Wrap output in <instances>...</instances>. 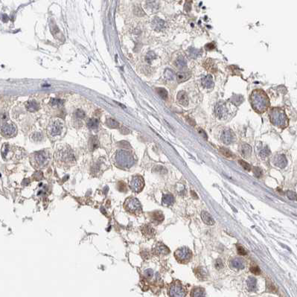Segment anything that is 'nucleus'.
<instances>
[{
	"instance_id": "obj_11",
	"label": "nucleus",
	"mask_w": 297,
	"mask_h": 297,
	"mask_svg": "<svg viewBox=\"0 0 297 297\" xmlns=\"http://www.w3.org/2000/svg\"><path fill=\"white\" fill-rule=\"evenodd\" d=\"M63 130V123L59 120H55L49 124L48 132L51 136H56L60 134Z\"/></svg>"
},
{
	"instance_id": "obj_12",
	"label": "nucleus",
	"mask_w": 297,
	"mask_h": 297,
	"mask_svg": "<svg viewBox=\"0 0 297 297\" xmlns=\"http://www.w3.org/2000/svg\"><path fill=\"white\" fill-rule=\"evenodd\" d=\"M235 135L229 129H225L221 134V140L226 145H229L234 141Z\"/></svg>"
},
{
	"instance_id": "obj_17",
	"label": "nucleus",
	"mask_w": 297,
	"mask_h": 297,
	"mask_svg": "<svg viewBox=\"0 0 297 297\" xmlns=\"http://www.w3.org/2000/svg\"><path fill=\"white\" fill-rule=\"evenodd\" d=\"M152 26L156 31L163 30L165 28V23L159 17H156L152 21Z\"/></svg>"
},
{
	"instance_id": "obj_42",
	"label": "nucleus",
	"mask_w": 297,
	"mask_h": 297,
	"mask_svg": "<svg viewBox=\"0 0 297 297\" xmlns=\"http://www.w3.org/2000/svg\"><path fill=\"white\" fill-rule=\"evenodd\" d=\"M238 162H239V164H240L241 165L244 169L247 170V171H250V170H251V165H250L249 163H247V162H244V160H239Z\"/></svg>"
},
{
	"instance_id": "obj_13",
	"label": "nucleus",
	"mask_w": 297,
	"mask_h": 297,
	"mask_svg": "<svg viewBox=\"0 0 297 297\" xmlns=\"http://www.w3.org/2000/svg\"><path fill=\"white\" fill-rule=\"evenodd\" d=\"M153 251L155 255H165L169 254L170 252L169 249L165 244H162V243H157L154 246V247L153 249Z\"/></svg>"
},
{
	"instance_id": "obj_16",
	"label": "nucleus",
	"mask_w": 297,
	"mask_h": 297,
	"mask_svg": "<svg viewBox=\"0 0 297 297\" xmlns=\"http://www.w3.org/2000/svg\"><path fill=\"white\" fill-rule=\"evenodd\" d=\"M215 115L217 118H223L226 115V108H225V106L222 103H218L216 105L215 109Z\"/></svg>"
},
{
	"instance_id": "obj_7",
	"label": "nucleus",
	"mask_w": 297,
	"mask_h": 297,
	"mask_svg": "<svg viewBox=\"0 0 297 297\" xmlns=\"http://www.w3.org/2000/svg\"><path fill=\"white\" fill-rule=\"evenodd\" d=\"M191 252L186 247H182L177 249L174 252V257L177 259V261L181 264H186L189 262L191 258Z\"/></svg>"
},
{
	"instance_id": "obj_32",
	"label": "nucleus",
	"mask_w": 297,
	"mask_h": 297,
	"mask_svg": "<svg viewBox=\"0 0 297 297\" xmlns=\"http://www.w3.org/2000/svg\"><path fill=\"white\" fill-rule=\"evenodd\" d=\"M63 104H64V101L58 98H52L50 101V105H52L54 107H61Z\"/></svg>"
},
{
	"instance_id": "obj_10",
	"label": "nucleus",
	"mask_w": 297,
	"mask_h": 297,
	"mask_svg": "<svg viewBox=\"0 0 297 297\" xmlns=\"http://www.w3.org/2000/svg\"><path fill=\"white\" fill-rule=\"evenodd\" d=\"M0 134L4 137H13L17 134V128L14 124L5 123L0 128Z\"/></svg>"
},
{
	"instance_id": "obj_39",
	"label": "nucleus",
	"mask_w": 297,
	"mask_h": 297,
	"mask_svg": "<svg viewBox=\"0 0 297 297\" xmlns=\"http://www.w3.org/2000/svg\"><path fill=\"white\" fill-rule=\"evenodd\" d=\"M164 74H165V78L167 79V80H173V78H174V73L173 72V71H171V69H166L165 71V73H164Z\"/></svg>"
},
{
	"instance_id": "obj_53",
	"label": "nucleus",
	"mask_w": 297,
	"mask_h": 297,
	"mask_svg": "<svg viewBox=\"0 0 297 297\" xmlns=\"http://www.w3.org/2000/svg\"><path fill=\"white\" fill-rule=\"evenodd\" d=\"M267 288H268V290L269 291H272V292H274V290H275V286H273L272 284V283H270V284L267 285Z\"/></svg>"
},
{
	"instance_id": "obj_49",
	"label": "nucleus",
	"mask_w": 297,
	"mask_h": 297,
	"mask_svg": "<svg viewBox=\"0 0 297 297\" xmlns=\"http://www.w3.org/2000/svg\"><path fill=\"white\" fill-rule=\"evenodd\" d=\"M42 138H43V136L41 135L40 134H39V133H36V134H35L34 135L32 136V139L34 140V141H36V142L40 141V140L42 139Z\"/></svg>"
},
{
	"instance_id": "obj_24",
	"label": "nucleus",
	"mask_w": 297,
	"mask_h": 297,
	"mask_svg": "<svg viewBox=\"0 0 297 297\" xmlns=\"http://www.w3.org/2000/svg\"><path fill=\"white\" fill-rule=\"evenodd\" d=\"M191 297H206V293H205V290H204L203 288L197 287V288H193V290H191Z\"/></svg>"
},
{
	"instance_id": "obj_25",
	"label": "nucleus",
	"mask_w": 297,
	"mask_h": 297,
	"mask_svg": "<svg viewBox=\"0 0 297 297\" xmlns=\"http://www.w3.org/2000/svg\"><path fill=\"white\" fill-rule=\"evenodd\" d=\"M204 67L211 72H215L217 71V66H216L215 63L211 59L206 60V62L204 63Z\"/></svg>"
},
{
	"instance_id": "obj_30",
	"label": "nucleus",
	"mask_w": 297,
	"mask_h": 297,
	"mask_svg": "<svg viewBox=\"0 0 297 297\" xmlns=\"http://www.w3.org/2000/svg\"><path fill=\"white\" fill-rule=\"evenodd\" d=\"M191 77V74L188 72H178L177 74V81L179 83H182V82H184L185 80H187L188 79H189V78Z\"/></svg>"
},
{
	"instance_id": "obj_40",
	"label": "nucleus",
	"mask_w": 297,
	"mask_h": 297,
	"mask_svg": "<svg viewBox=\"0 0 297 297\" xmlns=\"http://www.w3.org/2000/svg\"><path fill=\"white\" fill-rule=\"evenodd\" d=\"M90 145L92 149H95L98 145V141L96 136H92L90 139Z\"/></svg>"
},
{
	"instance_id": "obj_54",
	"label": "nucleus",
	"mask_w": 297,
	"mask_h": 297,
	"mask_svg": "<svg viewBox=\"0 0 297 297\" xmlns=\"http://www.w3.org/2000/svg\"><path fill=\"white\" fill-rule=\"evenodd\" d=\"M199 133H200V134H201V135H202V136L203 135V137L205 138V139H207V135H206V133H205V131H204L203 130L199 129Z\"/></svg>"
},
{
	"instance_id": "obj_29",
	"label": "nucleus",
	"mask_w": 297,
	"mask_h": 297,
	"mask_svg": "<svg viewBox=\"0 0 297 297\" xmlns=\"http://www.w3.org/2000/svg\"><path fill=\"white\" fill-rule=\"evenodd\" d=\"M175 63L177 68L181 69V70L185 69L187 66L186 60H185V58L183 57H182V56H179V57H177V59L176 60Z\"/></svg>"
},
{
	"instance_id": "obj_20",
	"label": "nucleus",
	"mask_w": 297,
	"mask_h": 297,
	"mask_svg": "<svg viewBox=\"0 0 297 297\" xmlns=\"http://www.w3.org/2000/svg\"><path fill=\"white\" fill-rule=\"evenodd\" d=\"M202 85L206 89H211L214 87V81L213 78L211 74H208L207 76L203 78L202 80Z\"/></svg>"
},
{
	"instance_id": "obj_22",
	"label": "nucleus",
	"mask_w": 297,
	"mask_h": 297,
	"mask_svg": "<svg viewBox=\"0 0 297 297\" xmlns=\"http://www.w3.org/2000/svg\"><path fill=\"white\" fill-rule=\"evenodd\" d=\"M25 107L29 112H34L37 111L40 109V105L35 101H29L25 104Z\"/></svg>"
},
{
	"instance_id": "obj_27",
	"label": "nucleus",
	"mask_w": 297,
	"mask_h": 297,
	"mask_svg": "<svg viewBox=\"0 0 297 297\" xmlns=\"http://www.w3.org/2000/svg\"><path fill=\"white\" fill-rule=\"evenodd\" d=\"M173 202H174V198H173V195L170 194H164L162 200V203L164 206H171L173 203Z\"/></svg>"
},
{
	"instance_id": "obj_14",
	"label": "nucleus",
	"mask_w": 297,
	"mask_h": 297,
	"mask_svg": "<svg viewBox=\"0 0 297 297\" xmlns=\"http://www.w3.org/2000/svg\"><path fill=\"white\" fill-rule=\"evenodd\" d=\"M230 267L236 270H242L245 267L244 261L241 258H235L230 261Z\"/></svg>"
},
{
	"instance_id": "obj_31",
	"label": "nucleus",
	"mask_w": 297,
	"mask_h": 297,
	"mask_svg": "<svg viewBox=\"0 0 297 297\" xmlns=\"http://www.w3.org/2000/svg\"><path fill=\"white\" fill-rule=\"evenodd\" d=\"M87 126L88 128L92 130H95L98 128L99 125V121L97 118H90L87 121Z\"/></svg>"
},
{
	"instance_id": "obj_46",
	"label": "nucleus",
	"mask_w": 297,
	"mask_h": 297,
	"mask_svg": "<svg viewBox=\"0 0 297 297\" xmlns=\"http://www.w3.org/2000/svg\"><path fill=\"white\" fill-rule=\"evenodd\" d=\"M86 115H85V112L84 111L80 110H78L75 112V117L78 118H85Z\"/></svg>"
},
{
	"instance_id": "obj_36",
	"label": "nucleus",
	"mask_w": 297,
	"mask_h": 297,
	"mask_svg": "<svg viewBox=\"0 0 297 297\" xmlns=\"http://www.w3.org/2000/svg\"><path fill=\"white\" fill-rule=\"evenodd\" d=\"M9 116L8 114L5 112H0V125H3L8 120Z\"/></svg>"
},
{
	"instance_id": "obj_38",
	"label": "nucleus",
	"mask_w": 297,
	"mask_h": 297,
	"mask_svg": "<svg viewBox=\"0 0 297 297\" xmlns=\"http://www.w3.org/2000/svg\"><path fill=\"white\" fill-rule=\"evenodd\" d=\"M270 154V149L268 148V147H265L264 148H263L260 153H259V156H261V158H266L267 156H268Z\"/></svg>"
},
{
	"instance_id": "obj_44",
	"label": "nucleus",
	"mask_w": 297,
	"mask_h": 297,
	"mask_svg": "<svg viewBox=\"0 0 297 297\" xmlns=\"http://www.w3.org/2000/svg\"><path fill=\"white\" fill-rule=\"evenodd\" d=\"M287 196L290 200H296V194L293 191H287Z\"/></svg>"
},
{
	"instance_id": "obj_18",
	"label": "nucleus",
	"mask_w": 297,
	"mask_h": 297,
	"mask_svg": "<svg viewBox=\"0 0 297 297\" xmlns=\"http://www.w3.org/2000/svg\"><path fill=\"white\" fill-rule=\"evenodd\" d=\"M142 234L145 235L147 238H153V237L155 235V230L153 229L152 227H151L150 225H145L144 227H142Z\"/></svg>"
},
{
	"instance_id": "obj_6",
	"label": "nucleus",
	"mask_w": 297,
	"mask_h": 297,
	"mask_svg": "<svg viewBox=\"0 0 297 297\" xmlns=\"http://www.w3.org/2000/svg\"><path fill=\"white\" fill-rule=\"evenodd\" d=\"M270 118L272 123L279 128H285L288 120L284 112L279 108H272L270 112Z\"/></svg>"
},
{
	"instance_id": "obj_50",
	"label": "nucleus",
	"mask_w": 297,
	"mask_h": 297,
	"mask_svg": "<svg viewBox=\"0 0 297 297\" xmlns=\"http://www.w3.org/2000/svg\"><path fill=\"white\" fill-rule=\"evenodd\" d=\"M145 275H146L148 278H151L153 276V272L152 270H151V269H148V270H147L146 271H145Z\"/></svg>"
},
{
	"instance_id": "obj_8",
	"label": "nucleus",
	"mask_w": 297,
	"mask_h": 297,
	"mask_svg": "<svg viewBox=\"0 0 297 297\" xmlns=\"http://www.w3.org/2000/svg\"><path fill=\"white\" fill-rule=\"evenodd\" d=\"M168 295L170 297H185L186 293L181 282L174 281L168 288Z\"/></svg>"
},
{
	"instance_id": "obj_2",
	"label": "nucleus",
	"mask_w": 297,
	"mask_h": 297,
	"mask_svg": "<svg viewBox=\"0 0 297 297\" xmlns=\"http://www.w3.org/2000/svg\"><path fill=\"white\" fill-rule=\"evenodd\" d=\"M250 101L254 110L260 113L267 110L269 106L268 98L261 90H255L252 93Z\"/></svg>"
},
{
	"instance_id": "obj_4",
	"label": "nucleus",
	"mask_w": 297,
	"mask_h": 297,
	"mask_svg": "<svg viewBox=\"0 0 297 297\" xmlns=\"http://www.w3.org/2000/svg\"><path fill=\"white\" fill-rule=\"evenodd\" d=\"M115 162L121 168H130L134 165L135 160L130 152L124 150L118 151L115 156Z\"/></svg>"
},
{
	"instance_id": "obj_34",
	"label": "nucleus",
	"mask_w": 297,
	"mask_h": 297,
	"mask_svg": "<svg viewBox=\"0 0 297 297\" xmlns=\"http://www.w3.org/2000/svg\"><path fill=\"white\" fill-rule=\"evenodd\" d=\"M196 271V276H197V277L199 278H203L205 276H207V272H206V270L203 267H199V268L195 270Z\"/></svg>"
},
{
	"instance_id": "obj_5",
	"label": "nucleus",
	"mask_w": 297,
	"mask_h": 297,
	"mask_svg": "<svg viewBox=\"0 0 297 297\" xmlns=\"http://www.w3.org/2000/svg\"><path fill=\"white\" fill-rule=\"evenodd\" d=\"M123 207L128 213L132 215L139 216L142 213V207L141 203L137 198L134 197H129L124 200Z\"/></svg>"
},
{
	"instance_id": "obj_37",
	"label": "nucleus",
	"mask_w": 297,
	"mask_h": 297,
	"mask_svg": "<svg viewBox=\"0 0 297 297\" xmlns=\"http://www.w3.org/2000/svg\"><path fill=\"white\" fill-rule=\"evenodd\" d=\"M220 152L222 153V155H223L226 157H228V158H230V157H233V153L231 152L229 149L225 148H220Z\"/></svg>"
},
{
	"instance_id": "obj_47",
	"label": "nucleus",
	"mask_w": 297,
	"mask_h": 297,
	"mask_svg": "<svg viewBox=\"0 0 297 297\" xmlns=\"http://www.w3.org/2000/svg\"><path fill=\"white\" fill-rule=\"evenodd\" d=\"M237 249H238V253L241 255H247V251L244 250V248L242 247L241 246H240L239 244L237 245Z\"/></svg>"
},
{
	"instance_id": "obj_19",
	"label": "nucleus",
	"mask_w": 297,
	"mask_h": 297,
	"mask_svg": "<svg viewBox=\"0 0 297 297\" xmlns=\"http://www.w3.org/2000/svg\"><path fill=\"white\" fill-rule=\"evenodd\" d=\"M177 100L180 104L183 106H187L189 104V98L187 95L186 92L184 91H180L177 94Z\"/></svg>"
},
{
	"instance_id": "obj_48",
	"label": "nucleus",
	"mask_w": 297,
	"mask_h": 297,
	"mask_svg": "<svg viewBox=\"0 0 297 297\" xmlns=\"http://www.w3.org/2000/svg\"><path fill=\"white\" fill-rule=\"evenodd\" d=\"M250 271L255 275H259L261 273V270H260V268H259L258 267H257V266L252 267L251 268H250Z\"/></svg>"
},
{
	"instance_id": "obj_15",
	"label": "nucleus",
	"mask_w": 297,
	"mask_h": 297,
	"mask_svg": "<svg viewBox=\"0 0 297 297\" xmlns=\"http://www.w3.org/2000/svg\"><path fill=\"white\" fill-rule=\"evenodd\" d=\"M287 159L284 154L278 155L274 159V164L278 168H284L287 165Z\"/></svg>"
},
{
	"instance_id": "obj_45",
	"label": "nucleus",
	"mask_w": 297,
	"mask_h": 297,
	"mask_svg": "<svg viewBox=\"0 0 297 297\" xmlns=\"http://www.w3.org/2000/svg\"><path fill=\"white\" fill-rule=\"evenodd\" d=\"M215 267L217 270H221V269L223 268V262H222V260L220 258L217 259V260L215 261Z\"/></svg>"
},
{
	"instance_id": "obj_55",
	"label": "nucleus",
	"mask_w": 297,
	"mask_h": 297,
	"mask_svg": "<svg viewBox=\"0 0 297 297\" xmlns=\"http://www.w3.org/2000/svg\"><path fill=\"white\" fill-rule=\"evenodd\" d=\"M3 17H2V21L5 22V23H6V22L8 21V17L7 15H5V14H4V15L2 16Z\"/></svg>"
},
{
	"instance_id": "obj_28",
	"label": "nucleus",
	"mask_w": 297,
	"mask_h": 297,
	"mask_svg": "<svg viewBox=\"0 0 297 297\" xmlns=\"http://www.w3.org/2000/svg\"><path fill=\"white\" fill-rule=\"evenodd\" d=\"M257 280L254 277H249L247 281V285L250 291H254L256 289Z\"/></svg>"
},
{
	"instance_id": "obj_51",
	"label": "nucleus",
	"mask_w": 297,
	"mask_h": 297,
	"mask_svg": "<svg viewBox=\"0 0 297 297\" xmlns=\"http://www.w3.org/2000/svg\"><path fill=\"white\" fill-rule=\"evenodd\" d=\"M205 47H206V50H212L215 48V44L214 43H209L207 44V45H206Z\"/></svg>"
},
{
	"instance_id": "obj_3",
	"label": "nucleus",
	"mask_w": 297,
	"mask_h": 297,
	"mask_svg": "<svg viewBox=\"0 0 297 297\" xmlns=\"http://www.w3.org/2000/svg\"><path fill=\"white\" fill-rule=\"evenodd\" d=\"M29 159L33 168L39 170L47 167L51 160V156L47 151H36L30 155Z\"/></svg>"
},
{
	"instance_id": "obj_23",
	"label": "nucleus",
	"mask_w": 297,
	"mask_h": 297,
	"mask_svg": "<svg viewBox=\"0 0 297 297\" xmlns=\"http://www.w3.org/2000/svg\"><path fill=\"white\" fill-rule=\"evenodd\" d=\"M201 218L204 223L207 225H213L215 223V221L212 218L209 213H208L207 211H203L201 213Z\"/></svg>"
},
{
	"instance_id": "obj_26",
	"label": "nucleus",
	"mask_w": 297,
	"mask_h": 297,
	"mask_svg": "<svg viewBox=\"0 0 297 297\" xmlns=\"http://www.w3.org/2000/svg\"><path fill=\"white\" fill-rule=\"evenodd\" d=\"M241 155L245 158H247L251 155L252 148L248 144H244L241 148Z\"/></svg>"
},
{
	"instance_id": "obj_35",
	"label": "nucleus",
	"mask_w": 297,
	"mask_h": 297,
	"mask_svg": "<svg viewBox=\"0 0 297 297\" xmlns=\"http://www.w3.org/2000/svg\"><path fill=\"white\" fill-rule=\"evenodd\" d=\"M157 93L159 95V96L164 100H167L168 99V92L166 91L165 89L164 88H157L156 89Z\"/></svg>"
},
{
	"instance_id": "obj_1",
	"label": "nucleus",
	"mask_w": 297,
	"mask_h": 297,
	"mask_svg": "<svg viewBox=\"0 0 297 297\" xmlns=\"http://www.w3.org/2000/svg\"><path fill=\"white\" fill-rule=\"evenodd\" d=\"M55 160L57 165L63 168H70L75 163L74 153L69 148H64L57 151Z\"/></svg>"
},
{
	"instance_id": "obj_33",
	"label": "nucleus",
	"mask_w": 297,
	"mask_h": 297,
	"mask_svg": "<svg viewBox=\"0 0 297 297\" xmlns=\"http://www.w3.org/2000/svg\"><path fill=\"white\" fill-rule=\"evenodd\" d=\"M106 124H107L108 127H110V128H118V127H119L118 122H117L115 119L111 118H107V121H106Z\"/></svg>"
},
{
	"instance_id": "obj_43",
	"label": "nucleus",
	"mask_w": 297,
	"mask_h": 297,
	"mask_svg": "<svg viewBox=\"0 0 297 297\" xmlns=\"http://www.w3.org/2000/svg\"><path fill=\"white\" fill-rule=\"evenodd\" d=\"M252 171H253V173L254 175H255V177H258V178L261 177V176L262 175V171H261V168H258V167H254Z\"/></svg>"
},
{
	"instance_id": "obj_52",
	"label": "nucleus",
	"mask_w": 297,
	"mask_h": 297,
	"mask_svg": "<svg viewBox=\"0 0 297 297\" xmlns=\"http://www.w3.org/2000/svg\"><path fill=\"white\" fill-rule=\"evenodd\" d=\"M185 9L187 12L190 11L191 8V2H186V4L185 5Z\"/></svg>"
},
{
	"instance_id": "obj_56",
	"label": "nucleus",
	"mask_w": 297,
	"mask_h": 297,
	"mask_svg": "<svg viewBox=\"0 0 297 297\" xmlns=\"http://www.w3.org/2000/svg\"><path fill=\"white\" fill-rule=\"evenodd\" d=\"M191 194H192L193 197H194V199H197V194H195V193H194V191H191Z\"/></svg>"
},
{
	"instance_id": "obj_21",
	"label": "nucleus",
	"mask_w": 297,
	"mask_h": 297,
	"mask_svg": "<svg viewBox=\"0 0 297 297\" xmlns=\"http://www.w3.org/2000/svg\"><path fill=\"white\" fill-rule=\"evenodd\" d=\"M151 220L154 223L159 224V223H162L164 221V215L162 212L159 211H156L153 212L152 215H151Z\"/></svg>"
},
{
	"instance_id": "obj_9",
	"label": "nucleus",
	"mask_w": 297,
	"mask_h": 297,
	"mask_svg": "<svg viewBox=\"0 0 297 297\" xmlns=\"http://www.w3.org/2000/svg\"><path fill=\"white\" fill-rule=\"evenodd\" d=\"M129 186L134 192H141L145 187V180L142 176L135 175L132 177V178L130 180Z\"/></svg>"
},
{
	"instance_id": "obj_41",
	"label": "nucleus",
	"mask_w": 297,
	"mask_h": 297,
	"mask_svg": "<svg viewBox=\"0 0 297 297\" xmlns=\"http://www.w3.org/2000/svg\"><path fill=\"white\" fill-rule=\"evenodd\" d=\"M155 57H156L155 54L153 53V52H150L147 54L146 57H145V59H146V61L148 62V63H151V61H152L153 60L155 59Z\"/></svg>"
}]
</instances>
